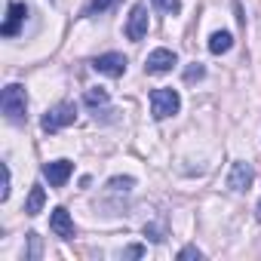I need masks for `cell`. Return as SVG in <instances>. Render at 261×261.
Masks as SVG:
<instances>
[{"mask_svg": "<svg viewBox=\"0 0 261 261\" xmlns=\"http://www.w3.org/2000/svg\"><path fill=\"white\" fill-rule=\"evenodd\" d=\"M43 203H46V191L40 185H34L31 194H28V203H25V215H40L43 212Z\"/></svg>", "mask_w": 261, "mask_h": 261, "instance_id": "11", "label": "cell"}, {"mask_svg": "<svg viewBox=\"0 0 261 261\" xmlns=\"http://www.w3.org/2000/svg\"><path fill=\"white\" fill-rule=\"evenodd\" d=\"M145 233H148L154 243H163V230H160V227H154V224H145Z\"/></svg>", "mask_w": 261, "mask_h": 261, "instance_id": "20", "label": "cell"}, {"mask_svg": "<svg viewBox=\"0 0 261 261\" xmlns=\"http://www.w3.org/2000/svg\"><path fill=\"white\" fill-rule=\"evenodd\" d=\"M157 7L175 16V13H181V0H157Z\"/></svg>", "mask_w": 261, "mask_h": 261, "instance_id": "17", "label": "cell"}, {"mask_svg": "<svg viewBox=\"0 0 261 261\" xmlns=\"http://www.w3.org/2000/svg\"><path fill=\"white\" fill-rule=\"evenodd\" d=\"M133 185H136V181L129 178V175H126V178H111V181H108V188H111L114 194H120V191H123V194H126V191H133Z\"/></svg>", "mask_w": 261, "mask_h": 261, "instance_id": "14", "label": "cell"}, {"mask_svg": "<svg viewBox=\"0 0 261 261\" xmlns=\"http://www.w3.org/2000/svg\"><path fill=\"white\" fill-rule=\"evenodd\" d=\"M74 120H77V108H74V101H62V105H56V108H49V111L43 114L40 126H43V133H59V129L71 126Z\"/></svg>", "mask_w": 261, "mask_h": 261, "instance_id": "3", "label": "cell"}, {"mask_svg": "<svg viewBox=\"0 0 261 261\" xmlns=\"http://www.w3.org/2000/svg\"><path fill=\"white\" fill-rule=\"evenodd\" d=\"M126 255H129V258H142V255H145V249H142V246H129V249H126Z\"/></svg>", "mask_w": 261, "mask_h": 261, "instance_id": "21", "label": "cell"}, {"mask_svg": "<svg viewBox=\"0 0 261 261\" xmlns=\"http://www.w3.org/2000/svg\"><path fill=\"white\" fill-rule=\"evenodd\" d=\"M178 258H181V261H185V258H197V261H200V258H203V252H200L197 246H185V249L178 252Z\"/></svg>", "mask_w": 261, "mask_h": 261, "instance_id": "18", "label": "cell"}, {"mask_svg": "<svg viewBox=\"0 0 261 261\" xmlns=\"http://www.w3.org/2000/svg\"><path fill=\"white\" fill-rule=\"evenodd\" d=\"M230 46H233V37H230L227 31H215V34L209 37V53H212V56H224Z\"/></svg>", "mask_w": 261, "mask_h": 261, "instance_id": "12", "label": "cell"}, {"mask_svg": "<svg viewBox=\"0 0 261 261\" xmlns=\"http://www.w3.org/2000/svg\"><path fill=\"white\" fill-rule=\"evenodd\" d=\"M175 62H178V59H175L172 49H154V53L145 59V71H148V74H166V71H172Z\"/></svg>", "mask_w": 261, "mask_h": 261, "instance_id": "8", "label": "cell"}, {"mask_svg": "<svg viewBox=\"0 0 261 261\" xmlns=\"http://www.w3.org/2000/svg\"><path fill=\"white\" fill-rule=\"evenodd\" d=\"M83 101H86L92 111H98V108H105V105H108V89L92 86V89H86V92H83Z\"/></svg>", "mask_w": 261, "mask_h": 261, "instance_id": "13", "label": "cell"}, {"mask_svg": "<svg viewBox=\"0 0 261 261\" xmlns=\"http://www.w3.org/2000/svg\"><path fill=\"white\" fill-rule=\"evenodd\" d=\"M71 172H74V163H71V160H53V163L43 166V178H46L53 188H62V185L71 178Z\"/></svg>", "mask_w": 261, "mask_h": 261, "instance_id": "9", "label": "cell"}, {"mask_svg": "<svg viewBox=\"0 0 261 261\" xmlns=\"http://www.w3.org/2000/svg\"><path fill=\"white\" fill-rule=\"evenodd\" d=\"M255 218L261 221V200H258V209H255Z\"/></svg>", "mask_w": 261, "mask_h": 261, "instance_id": "23", "label": "cell"}, {"mask_svg": "<svg viewBox=\"0 0 261 261\" xmlns=\"http://www.w3.org/2000/svg\"><path fill=\"white\" fill-rule=\"evenodd\" d=\"M252 181H255V169H252V163L237 160V163L230 166L227 188H230V191H246V188H252Z\"/></svg>", "mask_w": 261, "mask_h": 261, "instance_id": "6", "label": "cell"}, {"mask_svg": "<svg viewBox=\"0 0 261 261\" xmlns=\"http://www.w3.org/2000/svg\"><path fill=\"white\" fill-rule=\"evenodd\" d=\"M145 34H148V7L136 4L133 13H129V22H126V37L139 43V40H145Z\"/></svg>", "mask_w": 261, "mask_h": 261, "instance_id": "4", "label": "cell"}, {"mask_svg": "<svg viewBox=\"0 0 261 261\" xmlns=\"http://www.w3.org/2000/svg\"><path fill=\"white\" fill-rule=\"evenodd\" d=\"M10 181H13L10 166H4V191H0V200H10Z\"/></svg>", "mask_w": 261, "mask_h": 261, "instance_id": "19", "label": "cell"}, {"mask_svg": "<svg viewBox=\"0 0 261 261\" xmlns=\"http://www.w3.org/2000/svg\"><path fill=\"white\" fill-rule=\"evenodd\" d=\"M92 68L105 77H123L126 74V56L123 53H105L92 62Z\"/></svg>", "mask_w": 261, "mask_h": 261, "instance_id": "5", "label": "cell"}, {"mask_svg": "<svg viewBox=\"0 0 261 261\" xmlns=\"http://www.w3.org/2000/svg\"><path fill=\"white\" fill-rule=\"evenodd\" d=\"M40 255V243H37V233H31V258Z\"/></svg>", "mask_w": 261, "mask_h": 261, "instance_id": "22", "label": "cell"}, {"mask_svg": "<svg viewBox=\"0 0 261 261\" xmlns=\"http://www.w3.org/2000/svg\"><path fill=\"white\" fill-rule=\"evenodd\" d=\"M203 74H206V68L197 62V65H191V68L185 71V80H188V83H194V80H203Z\"/></svg>", "mask_w": 261, "mask_h": 261, "instance_id": "16", "label": "cell"}, {"mask_svg": "<svg viewBox=\"0 0 261 261\" xmlns=\"http://www.w3.org/2000/svg\"><path fill=\"white\" fill-rule=\"evenodd\" d=\"M178 108H181V98H178L175 89L160 86V89L151 92V114H154V120H166V117L178 114Z\"/></svg>", "mask_w": 261, "mask_h": 261, "instance_id": "2", "label": "cell"}, {"mask_svg": "<svg viewBox=\"0 0 261 261\" xmlns=\"http://www.w3.org/2000/svg\"><path fill=\"white\" fill-rule=\"evenodd\" d=\"M49 230L56 233V237H62V240H71L74 237V221H71V215H68V209H53V215H49Z\"/></svg>", "mask_w": 261, "mask_h": 261, "instance_id": "10", "label": "cell"}, {"mask_svg": "<svg viewBox=\"0 0 261 261\" xmlns=\"http://www.w3.org/2000/svg\"><path fill=\"white\" fill-rule=\"evenodd\" d=\"M117 4V0H92L89 4V10H86V16H95V13H105V10H111Z\"/></svg>", "mask_w": 261, "mask_h": 261, "instance_id": "15", "label": "cell"}, {"mask_svg": "<svg viewBox=\"0 0 261 261\" xmlns=\"http://www.w3.org/2000/svg\"><path fill=\"white\" fill-rule=\"evenodd\" d=\"M25 16H28V7L19 4V0H13V4L7 7V22L0 25V34H4V37H16L22 22H25Z\"/></svg>", "mask_w": 261, "mask_h": 261, "instance_id": "7", "label": "cell"}, {"mask_svg": "<svg viewBox=\"0 0 261 261\" xmlns=\"http://www.w3.org/2000/svg\"><path fill=\"white\" fill-rule=\"evenodd\" d=\"M0 108H4V117L10 123H25V117H28V92H25V86L10 83L4 89V95H0Z\"/></svg>", "mask_w": 261, "mask_h": 261, "instance_id": "1", "label": "cell"}]
</instances>
